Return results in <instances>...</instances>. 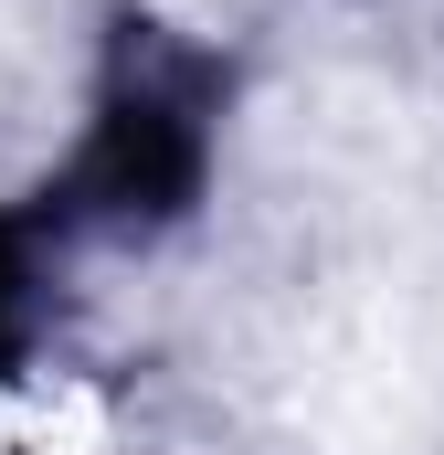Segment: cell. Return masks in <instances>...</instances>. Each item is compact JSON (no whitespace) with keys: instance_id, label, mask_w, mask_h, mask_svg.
Segmentation results:
<instances>
[{"instance_id":"2","label":"cell","mask_w":444,"mask_h":455,"mask_svg":"<svg viewBox=\"0 0 444 455\" xmlns=\"http://www.w3.org/2000/svg\"><path fill=\"white\" fill-rule=\"evenodd\" d=\"M32 307H43V254H32V223H0V381L21 371L32 349Z\"/></svg>"},{"instance_id":"1","label":"cell","mask_w":444,"mask_h":455,"mask_svg":"<svg viewBox=\"0 0 444 455\" xmlns=\"http://www.w3.org/2000/svg\"><path fill=\"white\" fill-rule=\"evenodd\" d=\"M202 180H212V75L191 53H127L75 138L64 212L148 233V223H180L202 202Z\"/></svg>"}]
</instances>
